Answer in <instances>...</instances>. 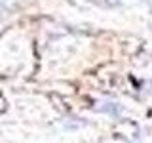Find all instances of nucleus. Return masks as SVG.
<instances>
[{"label": "nucleus", "instance_id": "nucleus-1", "mask_svg": "<svg viewBox=\"0 0 152 143\" xmlns=\"http://www.w3.org/2000/svg\"><path fill=\"white\" fill-rule=\"evenodd\" d=\"M103 111H110V113H114V114H116L118 113V107H116V105H103Z\"/></svg>", "mask_w": 152, "mask_h": 143}]
</instances>
